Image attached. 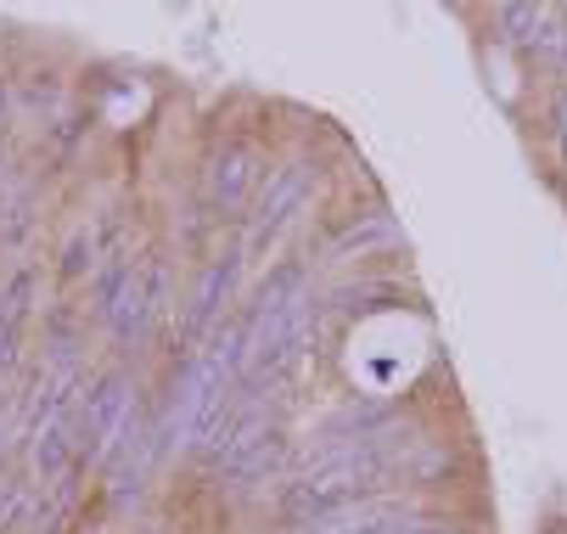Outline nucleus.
Listing matches in <instances>:
<instances>
[{
    "instance_id": "f257e3e1",
    "label": "nucleus",
    "mask_w": 567,
    "mask_h": 534,
    "mask_svg": "<svg viewBox=\"0 0 567 534\" xmlns=\"http://www.w3.org/2000/svg\"><path fill=\"white\" fill-rule=\"evenodd\" d=\"M135 428V389L130 377H102L91 400L79 405V462H113Z\"/></svg>"
},
{
    "instance_id": "f03ea898",
    "label": "nucleus",
    "mask_w": 567,
    "mask_h": 534,
    "mask_svg": "<svg viewBox=\"0 0 567 534\" xmlns=\"http://www.w3.org/2000/svg\"><path fill=\"white\" fill-rule=\"evenodd\" d=\"M164 298H169V265H164V259H152L146 270L130 276V287L118 292V304L107 310V332H113V343H118V349H141L146 332H152V321L164 316Z\"/></svg>"
},
{
    "instance_id": "7ed1b4c3",
    "label": "nucleus",
    "mask_w": 567,
    "mask_h": 534,
    "mask_svg": "<svg viewBox=\"0 0 567 534\" xmlns=\"http://www.w3.org/2000/svg\"><path fill=\"white\" fill-rule=\"evenodd\" d=\"M241 265H248L241 243H236L230 254H219V259L203 265V276H197V287H192V298H186V321H181L186 338H214L225 304H230V292H236V281H241Z\"/></svg>"
},
{
    "instance_id": "20e7f679",
    "label": "nucleus",
    "mask_w": 567,
    "mask_h": 534,
    "mask_svg": "<svg viewBox=\"0 0 567 534\" xmlns=\"http://www.w3.org/2000/svg\"><path fill=\"white\" fill-rule=\"evenodd\" d=\"M309 186H315V175H309V164H287V170H270V181H265V197H259V214H254V237L241 243V254H259L281 225L309 203Z\"/></svg>"
},
{
    "instance_id": "39448f33",
    "label": "nucleus",
    "mask_w": 567,
    "mask_h": 534,
    "mask_svg": "<svg viewBox=\"0 0 567 534\" xmlns=\"http://www.w3.org/2000/svg\"><path fill=\"white\" fill-rule=\"evenodd\" d=\"M259 192V164H254V152L248 146H225L219 158L208 164V203L219 214H241L254 203Z\"/></svg>"
},
{
    "instance_id": "423d86ee",
    "label": "nucleus",
    "mask_w": 567,
    "mask_h": 534,
    "mask_svg": "<svg viewBox=\"0 0 567 534\" xmlns=\"http://www.w3.org/2000/svg\"><path fill=\"white\" fill-rule=\"evenodd\" d=\"M399 243V225H393V214L388 208H377V214H360L343 237H332V248H327V259H354V254H371V248H393Z\"/></svg>"
},
{
    "instance_id": "0eeeda50",
    "label": "nucleus",
    "mask_w": 567,
    "mask_h": 534,
    "mask_svg": "<svg viewBox=\"0 0 567 534\" xmlns=\"http://www.w3.org/2000/svg\"><path fill=\"white\" fill-rule=\"evenodd\" d=\"M281 462H287V439L276 433V439H265L254 455H241V462H230L219 479H225V484H259V479H265V473H276Z\"/></svg>"
},
{
    "instance_id": "6e6552de",
    "label": "nucleus",
    "mask_w": 567,
    "mask_h": 534,
    "mask_svg": "<svg viewBox=\"0 0 567 534\" xmlns=\"http://www.w3.org/2000/svg\"><path fill=\"white\" fill-rule=\"evenodd\" d=\"M545 23H550V7H501L495 12V29L506 45H534Z\"/></svg>"
},
{
    "instance_id": "1a4fd4ad",
    "label": "nucleus",
    "mask_w": 567,
    "mask_h": 534,
    "mask_svg": "<svg viewBox=\"0 0 567 534\" xmlns=\"http://www.w3.org/2000/svg\"><path fill=\"white\" fill-rule=\"evenodd\" d=\"M29 298H34V270H12L7 292H0V321H18V327H23Z\"/></svg>"
},
{
    "instance_id": "9d476101",
    "label": "nucleus",
    "mask_w": 567,
    "mask_h": 534,
    "mask_svg": "<svg viewBox=\"0 0 567 534\" xmlns=\"http://www.w3.org/2000/svg\"><path fill=\"white\" fill-rule=\"evenodd\" d=\"M545 135H550V146L561 152V164H567V85L561 91H550V102H545Z\"/></svg>"
},
{
    "instance_id": "9b49d317",
    "label": "nucleus",
    "mask_w": 567,
    "mask_h": 534,
    "mask_svg": "<svg viewBox=\"0 0 567 534\" xmlns=\"http://www.w3.org/2000/svg\"><path fill=\"white\" fill-rule=\"evenodd\" d=\"M23 506H29V484L7 479V484H0V534H7V528H18Z\"/></svg>"
},
{
    "instance_id": "f8f14e48",
    "label": "nucleus",
    "mask_w": 567,
    "mask_h": 534,
    "mask_svg": "<svg viewBox=\"0 0 567 534\" xmlns=\"http://www.w3.org/2000/svg\"><path fill=\"white\" fill-rule=\"evenodd\" d=\"M91 254H96V248H91V237H85V232H79V237H73L68 248H62V276H79V270H85V265H91Z\"/></svg>"
},
{
    "instance_id": "ddd939ff",
    "label": "nucleus",
    "mask_w": 567,
    "mask_h": 534,
    "mask_svg": "<svg viewBox=\"0 0 567 534\" xmlns=\"http://www.w3.org/2000/svg\"><path fill=\"white\" fill-rule=\"evenodd\" d=\"M0 113H7V85H0Z\"/></svg>"
},
{
    "instance_id": "4468645a",
    "label": "nucleus",
    "mask_w": 567,
    "mask_h": 534,
    "mask_svg": "<svg viewBox=\"0 0 567 534\" xmlns=\"http://www.w3.org/2000/svg\"><path fill=\"white\" fill-rule=\"evenodd\" d=\"M561 80H567V68H561Z\"/></svg>"
}]
</instances>
